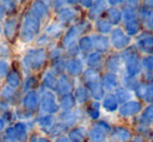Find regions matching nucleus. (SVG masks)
<instances>
[{"label": "nucleus", "instance_id": "obj_1", "mask_svg": "<svg viewBox=\"0 0 153 142\" xmlns=\"http://www.w3.org/2000/svg\"><path fill=\"white\" fill-rule=\"evenodd\" d=\"M41 28V21L32 16L30 13H27L24 16L22 25H21L19 38L22 42L29 43L33 41L34 37L39 34Z\"/></svg>", "mask_w": 153, "mask_h": 142}, {"label": "nucleus", "instance_id": "obj_2", "mask_svg": "<svg viewBox=\"0 0 153 142\" xmlns=\"http://www.w3.org/2000/svg\"><path fill=\"white\" fill-rule=\"evenodd\" d=\"M47 60V51L45 48H29L23 57V64L29 70H40Z\"/></svg>", "mask_w": 153, "mask_h": 142}, {"label": "nucleus", "instance_id": "obj_3", "mask_svg": "<svg viewBox=\"0 0 153 142\" xmlns=\"http://www.w3.org/2000/svg\"><path fill=\"white\" fill-rule=\"evenodd\" d=\"M40 109L42 115H52L53 113L57 112L59 106L53 93H51L50 91H46L43 93L40 102Z\"/></svg>", "mask_w": 153, "mask_h": 142}, {"label": "nucleus", "instance_id": "obj_4", "mask_svg": "<svg viewBox=\"0 0 153 142\" xmlns=\"http://www.w3.org/2000/svg\"><path fill=\"white\" fill-rule=\"evenodd\" d=\"M41 102V96L38 91L36 90H30V91L26 92L24 98H23V107L24 109L28 110L33 113L36 110L40 108Z\"/></svg>", "mask_w": 153, "mask_h": 142}, {"label": "nucleus", "instance_id": "obj_5", "mask_svg": "<svg viewBox=\"0 0 153 142\" xmlns=\"http://www.w3.org/2000/svg\"><path fill=\"white\" fill-rule=\"evenodd\" d=\"M48 6L46 5V2L45 1H34L31 3L30 10H29V13L34 16L36 19L39 20H42V19H45L48 15Z\"/></svg>", "mask_w": 153, "mask_h": 142}, {"label": "nucleus", "instance_id": "obj_6", "mask_svg": "<svg viewBox=\"0 0 153 142\" xmlns=\"http://www.w3.org/2000/svg\"><path fill=\"white\" fill-rule=\"evenodd\" d=\"M17 28H18V20L15 17H12V18L6 20L2 31L8 40L12 41L15 38V36L17 35Z\"/></svg>", "mask_w": 153, "mask_h": 142}, {"label": "nucleus", "instance_id": "obj_7", "mask_svg": "<svg viewBox=\"0 0 153 142\" xmlns=\"http://www.w3.org/2000/svg\"><path fill=\"white\" fill-rule=\"evenodd\" d=\"M43 85L46 88H48L49 90L52 91H56L57 86H59V81L55 77V75L52 72H45V74L43 75Z\"/></svg>", "mask_w": 153, "mask_h": 142}, {"label": "nucleus", "instance_id": "obj_8", "mask_svg": "<svg viewBox=\"0 0 153 142\" xmlns=\"http://www.w3.org/2000/svg\"><path fill=\"white\" fill-rule=\"evenodd\" d=\"M0 98L4 102H13L17 99V91L14 88H10L8 86L2 88L0 91Z\"/></svg>", "mask_w": 153, "mask_h": 142}, {"label": "nucleus", "instance_id": "obj_9", "mask_svg": "<svg viewBox=\"0 0 153 142\" xmlns=\"http://www.w3.org/2000/svg\"><path fill=\"white\" fill-rule=\"evenodd\" d=\"M16 132L17 140L20 142H25L27 140V123L25 122H17L14 126Z\"/></svg>", "mask_w": 153, "mask_h": 142}, {"label": "nucleus", "instance_id": "obj_10", "mask_svg": "<svg viewBox=\"0 0 153 142\" xmlns=\"http://www.w3.org/2000/svg\"><path fill=\"white\" fill-rule=\"evenodd\" d=\"M6 83H7L8 87L17 89L21 84V76L18 71L17 70L10 71L7 73V75H6Z\"/></svg>", "mask_w": 153, "mask_h": 142}, {"label": "nucleus", "instance_id": "obj_11", "mask_svg": "<svg viewBox=\"0 0 153 142\" xmlns=\"http://www.w3.org/2000/svg\"><path fill=\"white\" fill-rule=\"evenodd\" d=\"M53 122H54V119L52 115H42L38 119V126L44 132H47V130L50 131V129L53 126Z\"/></svg>", "mask_w": 153, "mask_h": 142}, {"label": "nucleus", "instance_id": "obj_12", "mask_svg": "<svg viewBox=\"0 0 153 142\" xmlns=\"http://www.w3.org/2000/svg\"><path fill=\"white\" fill-rule=\"evenodd\" d=\"M1 6L3 8L4 13H14L17 8V3L15 1H12V0H4V1L1 2Z\"/></svg>", "mask_w": 153, "mask_h": 142}, {"label": "nucleus", "instance_id": "obj_13", "mask_svg": "<svg viewBox=\"0 0 153 142\" xmlns=\"http://www.w3.org/2000/svg\"><path fill=\"white\" fill-rule=\"evenodd\" d=\"M59 31H61V25L59 23H51L48 26L45 28V33L46 36H54L55 34H57Z\"/></svg>", "mask_w": 153, "mask_h": 142}, {"label": "nucleus", "instance_id": "obj_14", "mask_svg": "<svg viewBox=\"0 0 153 142\" xmlns=\"http://www.w3.org/2000/svg\"><path fill=\"white\" fill-rule=\"evenodd\" d=\"M16 116L20 120H28V119H30L32 116H33V114H32V112L28 111V110L22 109V110H17Z\"/></svg>", "mask_w": 153, "mask_h": 142}, {"label": "nucleus", "instance_id": "obj_15", "mask_svg": "<svg viewBox=\"0 0 153 142\" xmlns=\"http://www.w3.org/2000/svg\"><path fill=\"white\" fill-rule=\"evenodd\" d=\"M10 72V63L5 60L0 59V77L6 76Z\"/></svg>", "mask_w": 153, "mask_h": 142}, {"label": "nucleus", "instance_id": "obj_16", "mask_svg": "<svg viewBox=\"0 0 153 142\" xmlns=\"http://www.w3.org/2000/svg\"><path fill=\"white\" fill-rule=\"evenodd\" d=\"M36 78L34 76H28L27 79L25 81V85H24V91L28 92L30 90L33 89V87L36 86Z\"/></svg>", "mask_w": 153, "mask_h": 142}, {"label": "nucleus", "instance_id": "obj_17", "mask_svg": "<svg viewBox=\"0 0 153 142\" xmlns=\"http://www.w3.org/2000/svg\"><path fill=\"white\" fill-rule=\"evenodd\" d=\"M5 137L8 141L10 142H16L17 137H16V132H15L14 126H10L5 130Z\"/></svg>", "mask_w": 153, "mask_h": 142}, {"label": "nucleus", "instance_id": "obj_18", "mask_svg": "<svg viewBox=\"0 0 153 142\" xmlns=\"http://www.w3.org/2000/svg\"><path fill=\"white\" fill-rule=\"evenodd\" d=\"M10 55V47L7 43L1 42L0 43V55L1 57H8Z\"/></svg>", "mask_w": 153, "mask_h": 142}, {"label": "nucleus", "instance_id": "obj_19", "mask_svg": "<svg viewBox=\"0 0 153 142\" xmlns=\"http://www.w3.org/2000/svg\"><path fill=\"white\" fill-rule=\"evenodd\" d=\"M48 43H49V38L46 35L41 36L40 38L36 40V44L39 46V48H44Z\"/></svg>", "mask_w": 153, "mask_h": 142}, {"label": "nucleus", "instance_id": "obj_20", "mask_svg": "<svg viewBox=\"0 0 153 142\" xmlns=\"http://www.w3.org/2000/svg\"><path fill=\"white\" fill-rule=\"evenodd\" d=\"M62 107L64 109H69L70 107H72V97L70 95H66L62 98Z\"/></svg>", "mask_w": 153, "mask_h": 142}, {"label": "nucleus", "instance_id": "obj_21", "mask_svg": "<svg viewBox=\"0 0 153 142\" xmlns=\"http://www.w3.org/2000/svg\"><path fill=\"white\" fill-rule=\"evenodd\" d=\"M12 116H13V114H12V112H10V111H5V112H3L2 113V119L4 120L5 122H10V121H12Z\"/></svg>", "mask_w": 153, "mask_h": 142}, {"label": "nucleus", "instance_id": "obj_22", "mask_svg": "<svg viewBox=\"0 0 153 142\" xmlns=\"http://www.w3.org/2000/svg\"><path fill=\"white\" fill-rule=\"evenodd\" d=\"M59 49L57 48H53L52 50L50 51V59L51 60H57V58H59Z\"/></svg>", "mask_w": 153, "mask_h": 142}, {"label": "nucleus", "instance_id": "obj_23", "mask_svg": "<svg viewBox=\"0 0 153 142\" xmlns=\"http://www.w3.org/2000/svg\"><path fill=\"white\" fill-rule=\"evenodd\" d=\"M5 124H6V122L4 121L1 117H0V133L4 131V129H5Z\"/></svg>", "mask_w": 153, "mask_h": 142}, {"label": "nucleus", "instance_id": "obj_24", "mask_svg": "<svg viewBox=\"0 0 153 142\" xmlns=\"http://www.w3.org/2000/svg\"><path fill=\"white\" fill-rule=\"evenodd\" d=\"M4 15H5V13H4L3 8H2V6L0 5V21H1L2 19L4 18Z\"/></svg>", "mask_w": 153, "mask_h": 142}, {"label": "nucleus", "instance_id": "obj_25", "mask_svg": "<svg viewBox=\"0 0 153 142\" xmlns=\"http://www.w3.org/2000/svg\"><path fill=\"white\" fill-rule=\"evenodd\" d=\"M39 142H51V141L48 140L47 138H45V137H41V138H39Z\"/></svg>", "mask_w": 153, "mask_h": 142}, {"label": "nucleus", "instance_id": "obj_26", "mask_svg": "<svg viewBox=\"0 0 153 142\" xmlns=\"http://www.w3.org/2000/svg\"><path fill=\"white\" fill-rule=\"evenodd\" d=\"M30 142H39V138L36 136H32Z\"/></svg>", "mask_w": 153, "mask_h": 142}, {"label": "nucleus", "instance_id": "obj_27", "mask_svg": "<svg viewBox=\"0 0 153 142\" xmlns=\"http://www.w3.org/2000/svg\"><path fill=\"white\" fill-rule=\"evenodd\" d=\"M57 142H68V141L66 140V138H62V139H61V140H59Z\"/></svg>", "mask_w": 153, "mask_h": 142}, {"label": "nucleus", "instance_id": "obj_28", "mask_svg": "<svg viewBox=\"0 0 153 142\" xmlns=\"http://www.w3.org/2000/svg\"><path fill=\"white\" fill-rule=\"evenodd\" d=\"M2 35V27H1V25H0V37H1Z\"/></svg>", "mask_w": 153, "mask_h": 142}, {"label": "nucleus", "instance_id": "obj_29", "mask_svg": "<svg viewBox=\"0 0 153 142\" xmlns=\"http://www.w3.org/2000/svg\"><path fill=\"white\" fill-rule=\"evenodd\" d=\"M1 142H5V141H1Z\"/></svg>", "mask_w": 153, "mask_h": 142}]
</instances>
